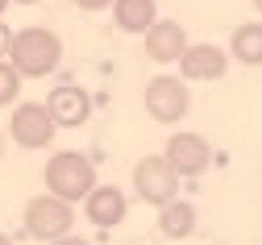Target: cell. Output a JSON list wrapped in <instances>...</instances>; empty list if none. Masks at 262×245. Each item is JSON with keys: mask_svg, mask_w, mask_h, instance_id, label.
Wrapping results in <instances>:
<instances>
[{"mask_svg": "<svg viewBox=\"0 0 262 245\" xmlns=\"http://www.w3.org/2000/svg\"><path fill=\"white\" fill-rule=\"evenodd\" d=\"M9 62L21 79H46L54 66L62 62V42L58 33L46 25H29L21 33H13L9 42Z\"/></svg>", "mask_w": 262, "mask_h": 245, "instance_id": "6da1fadb", "label": "cell"}, {"mask_svg": "<svg viewBox=\"0 0 262 245\" xmlns=\"http://www.w3.org/2000/svg\"><path fill=\"white\" fill-rule=\"evenodd\" d=\"M42 179H46V191H50V195L67 199V204L88 199L96 187H100V183H96V166H92V158L79 154V150H58V154H50V162H46V170H42Z\"/></svg>", "mask_w": 262, "mask_h": 245, "instance_id": "7a4b0ae2", "label": "cell"}, {"mask_svg": "<svg viewBox=\"0 0 262 245\" xmlns=\"http://www.w3.org/2000/svg\"><path fill=\"white\" fill-rule=\"evenodd\" d=\"M71 229H75V208L67 199H58V195L46 191V195H34L25 204V233L29 237L54 245L62 237H71Z\"/></svg>", "mask_w": 262, "mask_h": 245, "instance_id": "3957f363", "label": "cell"}, {"mask_svg": "<svg viewBox=\"0 0 262 245\" xmlns=\"http://www.w3.org/2000/svg\"><path fill=\"white\" fill-rule=\"evenodd\" d=\"M179 170L162 158V154H150V158H142L138 166H134V187H138V195L146 199V204H154V208H167V204H175L179 199Z\"/></svg>", "mask_w": 262, "mask_h": 245, "instance_id": "277c9868", "label": "cell"}, {"mask_svg": "<svg viewBox=\"0 0 262 245\" xmlns=\"http://www.w3.org/2000/svg\"><path fill=\"white\" fill-rule=\"evenodd\" d=\"M142 104H146V113H150L158 125H175V121H183L187 108H191V92H187V83H183L179 75H158V79L146 83Z\"/></svg>", "mask_w": 262, "mask_h": 245, "instance_id": "5b68a950", "label": "cell"}, {"mask_svg": "<svg viewBox=\"0 0 262 245\" xmlns=\"http://www.w3.org/2000/svg\"><path fill=\"white\" fill-rule=\"evenodd\" d=\"M54 117L46 104H17L13 117H9V137L21 150H46L54 142Z\"/></svg>", "mask_w": 262, "mask_h": 245, "instance_id": "8992f818", "label": "cell"}, {"mask_svg": "<svg viewBox=\"0 0 262 245\" xmlns=\"http://www.w3.org/2000/svg\"><path fill=\"white\" fill-rule=\"evenodd\" d=\"M162 158L179 170V179H200V174L212 166V146L204 142L200 133H171Z\"/></svg>", "mask_w": 262, "mask_h": 245, "instance_id": "52a82bcc", "label": "cell"}, {"mask_svg": "<svg viewBox=\"0 0 262 245\" xmlns=\"http://www.w3.org/2000/svg\"><path fill=\"white\" fill-rule=\"evenodd\" d=\"M225 71H229V50H221V46H212V42H195V46H187V54L179 58L183 83L225 79Z\"/></svg>", "mask_w": 262, "mask_h": 245, "instance_id": "ba28073f", "label": "cell"}, {"mask_svg": "<svg viewBox=\"0 0 262 245\" xmlns=\"http://www.w3.org/2000/svg\"><path fill=\"white\" fill-rule=\"evenodd\" d=\"M46 108H50V117H54L58 129H79L92 117V96L83 87H75V83H62V87H50Z\"/></svg>", "mask_w": 262, "mask_h": 245, "instance_id": "9c48e42d", "label": "cell"}, {"mask_svg": "<svg viewBox=\"0 0 262 245\" xmlns=\"http://www.w3.org/2000/svg\"><path fill=\"white\" fill-rule=\"evenodd\" d=\"M187 33H183V25L179 21H154V29L146 33V54L154 58V62H179L183 54H187Z\"/></svg>", "mask_w": 262, "mask_h": 245, "instance_id": "30bf717a", "label": "cell"}, {"mask_svg": "<svg viewBox=\"0 0 262 245\" xmlns=\"http://www.w3.org/2000/svg\"><path fill=\"white\" fill-rule=\"evenodd\" d=\"M83 212H88V220H92V225L113 229V225H121V220H125L129 204H125L121 187H96V191L83 199Z\"/></svg>", "mask_w": 262, "mask_h": 245, "instance_id": "8fae6325", "label": "cell"}, {"mask_svg": "<svg viewBox=\"0 0 262 245\" xmlns=\"http://www.w3.org/2000/svg\"><path fill=\"white\" fill-rule=\"evenodd\" d=\"M113 21H117V29H125V33H146L154 29V21H158V5L154 0H117L113 5Z\"/></svg>", "mask_w": 262, "mask_h": 245, "instance_id": "7c38bea8", "label": "cell"}, {"mask_svg": "<svg viewBox=\"0 0 262 245\" xmlns=\"http://www.w3.org/2000/svg\"><path fill=\"white\" fill-rule=\"evenodd\" d=\"M229 58H237L246 66H262V21H246L229 38Z\"/></svg>", "mask_w": 262, "mask_h": 245, "instance_id": "4fadbf2b", "label": "cell"}, {"mask_svg": "<svg viewBox=\"0 0 262 245\" xmlns=\"http://www.w3.org/2000/svg\"><path fill=\"white\" fill-rule=\"evenodd\" d=\"M158 229H162V237H171V241L191 237L195 233V208L187 199H175L167 208H158Z\"/></svg>", "mask_w": 262, "mask_h": 245, "instance_id": "5bb4252c", "label": "cell"}, {"mask_svg": "<svg viewBox=\"0 0 262 245\" xmlns=\"http://www.w3.org/2000/svg\"><path fill=\"white\" fill-rule=\"evenodd\" d=\"M17 92H21V75L13 71V62L0 58V108H5V104H13Z\"/></svg>", "mask_w": 262, "mask_h": 245, "instance_id": "9a60e30c", "label": "cell"}, {"mask_svg": "<svg viewBox=\"0 0 262 245\" xmlns=\"http://www.w3.org/2000/svg\"><path fill=\"white\" fill-rule=\"evenodd\" d=\"M75 5H79L83 13H100V9H113L117 0H75Z\"/></svg>", "mask_w": 262, "mask_h": 245, "instance_id": "2e32d148", "label": "cell"}, {"mask_svg": "<svg viewBox=\"0 0 262 245\" xmlns=\"http://www.w3.org/2000/svg\"><path fill=\"white\" fill-rule=\"evenodd\" d=\"M9 42H13V33H9L5 25H0V54H9Z\"/></svg>", "mask_w": 262, "mask_h": 245, "instance_id": "e0dca14e", "label": "cell"}, {"mask_svg": "<svg viewBox=\"0 0 262 245\" xmlns=\"http://www.w3.org/2000/svg\"><path fill=\"white\" fill-rule=\"evenodd\" d=\"M54 245H88L83 237H62V241H54Z\"/></svg>", "mask_w": 262, "mask_h": 245, "instance_id": "ac0fdd59", "label": "cell"}, {"mask_svg": "<svg viewBox=\"0 0 262 245\" xmlns=\"http://www.w3.org/2000/svg\"><path fill=\"white\" fill-rule=\"evenodd\" d=\"M0 245H13V241H9V237H5V233H0Z\"/></svg>", "mask_w": 262, "mask_h": 245, "instance_id": "d6986e66", "label": "cell"}, {"mask_svg": "<svg viewBox=\"0 0 262 245\" xmlns=\"http://www.w3.org/2000/svg\"><path fill=\"white\" fill-rule=\"evenodd\" d=\"M17 5H38V0H17Z\"/></svg>", "mask_w": 262, "mask_h": 245, "instance_id": "ffe728a7", "label": "cell"}, {"mask_svg": "<svg viewBox=\"0 0 262 245\" xmlns=\"http://www.w3.org/2000/svg\"><path fill=\"white\" fill-rule=\"evenodd\" d=\"M0 154H5V133H0Z\"/></svg>", "mask_w": 262, "mask_h": 245, "instance_id": "44dd1931", "label": "cell"}, {"mask_svg": "<svg viewBox=\"0 0 262 245\" xmlns=\"http://www.w3.org/2000/svg\"><path fill=\"white\" fill-rule=\"evenodd\" d=\"M5 9H9V0H0V13H5Z\"/></svg>", "mask_w": 262, "mask_h": 245, "instance_id": "7402d4cb", "label": "cell"}, {"mask_svg": "<svg viewBox=\"0 0 262 245\" xmlns=\"http://www.w3.org/2000/svg\"><path fill=\"white\" fill-rule=\"evenodd\" d=\"M254 9H258V13H262V0H254Z\"/></svg>", "mask_w": 262, "mask_h": 245, "instance_id": "603a6c76", "label": "cell"}]
</instances>
